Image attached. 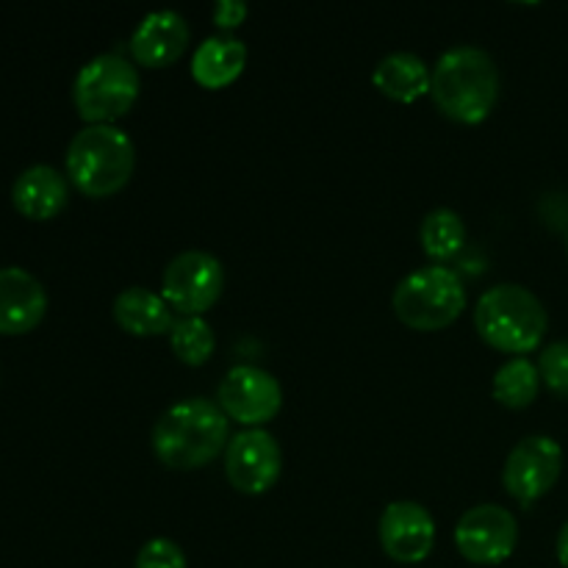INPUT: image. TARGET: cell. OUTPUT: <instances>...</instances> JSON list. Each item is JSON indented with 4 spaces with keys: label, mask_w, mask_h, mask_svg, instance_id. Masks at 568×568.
Returning <instances> with one entry per match:
<instances>
[{
    "label": "cell",
    "mask_w": 568,
    "mask_h": 568,
    "mask_svg": "<svg viewBox=\"0 0 568 568\" xmlns=\"http://www.w3.org/2000/svg\"><path fill=\"white\" fill-rule=\"evenodd\" d=\"M114 320L131 336H161L175 325L170 303L142 286H131L116 294Z\"/></svg>",
    "instance_id": "obj_17"
},
{
    "label": "cell",
    "mask_w": 568,
    "mask_h": 568,
    "mask_svg": "<svg viewBox=\"0 0 568 568\" xmlns=\"http://www.w3.org/2000/svg\"><path fill=\"white\" fill-rule=\"evenodd\" d=\"M430 94L449 120L466 125L483 122L499 98L497 64L477 44H455L433 67Z\"/></svg>",
    "instance_id": "obj_2"
},
{
    "label": "cell",
    "mask_w": 568,
    "mask_h": 568,
    "mask_svg": "<svg viewBox=\"0 0 568 568\" xmlns=\"http://www.w3.org/2000/svg\"><path fill=\"white\" fill-rule=\"evenodd\" d=\"M172 353L189 366H203L214 355L216 336L214 327L203 316H181L170 331Z\"/></svg>",
    "instance_id": "obj_21"
},
{
    "label": "cell",
    "mask_w": 568,
    "mask_h": 568,
    "mask_svg": "<svg viewBox=\"0 0 568 568\" xmlns=\"http://www.w3.org/2000/svg\"><path fill=\"white\" fill-rule=\"evenodd\" d=\"M244 64H247V48L242 39L216 33L203 39V44L194 50L192 78L205 89H222L242 75Z\"/></svg>",
    "instance_id": "obj_16"
},
{
    "label": "cell",
    "mask_w": 568,
    "mask_h": 568,
    "mask_svg": "<svg viewBox=\"0 0 568 568\" xmlns=\"http://www.w3.org/2000/svg\"><path fill=\"white\" fill-rule=\"evenodd\" d=\"M466 305V288L458 272L447 266H422L397 283L392 308L414 331H442L453 325Z\"/></svg>",
    "instance_id": "obj_5"
},
{
    "label": "cell",
    "mask_w": 568,
    "mask_h": 568,
    "mask_svg": "<svg viewBox=\"0 0 568 568\" xmlns=\"http://www.w3.org/2000/svg\"><path fill=\"white\" fill-rule=\"evenodd\" d=\"M231 419L220 403L192 397L175 403L159 416L153 427V453L170 469H203L227 447Z\"/></svg>",
    "instance_id": "obj_1"
},
{
    "label": "cell",
    "mask_w": 568,
    "mask_h": 568,
    "mask_svg": "<svg viewBox=\"0 0 568 568\" xmlns=\"http://www.w3.org/2000/svg\"><path fill=\"white\" fill-rule=\"evenodd\" d=\"M519 544V521L503 505H477L455 527V547L469 564L499 566Z\"/></svg>",
    "instance_id": "obj_9"
},
{
    "label": "cell",
    "mask_w": 568,
    "mask_h": 568,
    "mask_svg": "<svg viewBox=\"0 0 568 568\" xmlns=\"http://www.w3.org/2000/svg\"><path fill=\"white\" fill-rule=\"evenodd\" d=\"M48 311L42 283L20 266H0V333L20 336L33 331Z\"/></svg>",
    "instance_id": "obj_14"
},
{
    "label": "cell",
    "mask_w": 568,
    "mask_h": 568,
    "mask_svg": "<svg viewBox=\"0 0 568 568\" xmlns=\"http://www.w3.org/2000/svg\"><path fill=\"white\" fill-rule=\"evenodd\" d=\"M244 17H247V3L242 0H216L214 3V22L225 31L242 26Z\"/></svg>",
    "instance_id": "obj_24"
},
{
    "label": "cell",
    "mask_w": 568,
    "mask_h": 568,
    "mask_svg": "<svg viewBox=\"0 0 568 568\" xmlns=\"http://www.w3.org/2000/svg\"><path fill=\"white\" fill-rule=\"evenodd\" d=\"M70 200L67 178L50 164H33L11 183V203L28 220H53Z\"/></svg>",
    "instance_id": "obj_15"
},
{
    "label": "cell",
    "mask_w": 568,
    "mask_h": 568,
    "mask_svg": "<svg viewBox=\"0 0 568 568\" xmlns=\"http://www.w3.org/2000/svg\"><path fill=\"white\" fill-rule=\"evenodd\" d=\"M216 399H220V408L225 410L227 419L239 422V425L258 427L281 414L283 388L277 377H272L261 366L242 364L233 366L222 377Z\"/></svg>",
    "instance_id": "obj_10"
},
{
    "label": "cell",
    "mask_w": 568,
    "mask_h": 568,
    "mask_svg": "<svg viewBox=\"0 0 568 568\" xmlns=\"http://www.w3.org/2000/svg\"><path fill=\"white\" fill-rule=\"evenodd\" d=\"M136 150L131 136L116 125H87L70 139L67 178L89 197L120 192L133 175Z\"/></svg>",
    "instance_id": "obj_4"
},
{
    "label": "cell",
    "mask_w": 568,
    "mask_h": 568,
    "mask_svg": "<svg viewBox=\"0 0 568 568\" xmlns=\"http://www.w3.org/2000/svg\"><path fill=\"white\" fill-rule=\"evenodd\" d=\"M283 471L281 444L261 427L236 433L225 447V475L242 494H266Z\"/></svg>",
    "instance_id": "obj_11"
},
{
    "label": "cell",
    "mask_w": 568,
    "mask_h": 568,
    "mask_svg": "<svg viewBox=\"0 0 568 568\" xmlns=\"http://www.w3.org/2000/svg\"><path fill=\"white\" fill-rule=\"evenodd\" d=\"M538 375L549 392L568 399V342H555L544 347L541 358H538Z\"/></svg>",
    "instance_id": "obj_22"
},
{
    "label": "cell",
    "mask_w": 568,
    "mask_h": 568,
    "mask_svg": "<svg viewBox=\"0 0 568 568\" xmlns=\"http://www.w3.org/2000/svg\"><path fill=\"white\" fill-rule=\"evenodd\" d=\"M225 270L220 258L205 250H186L166 264L161 277V297L183 316H203L220 300Z\"/></svg>",
    "instance_id": "obj_7"
},
{
    "label": "cell",
    "mask_w": 568,
    "mask_h": 568,
    "mask_svg": "<svg viewBox=\"0 0 568 568\" xmlns=\"http://www.w3.org/2000/svg\"><path fill=\"white\" fill-rule=\"evenodd\" d=\"M383 552L397 564H422L436 547V521L430 510L410 499L392 503L377 525Z\"/></svg>",
    "instance_id": "obj_12"
},
{
    "label": "cell",
    "mask_w": 568,
    "mask_h": 568,
    "mask_svg": "<svg viewBox=\"0 0 568 568\" xmlns=\"http://www.w3.org/2000/svg\"><path fill=\"white\" fill-rule=\"evenodd\" d=\"M555 552H558L560 566L568 568V521H566L564 527H560V532H558V544H555Z\"/></svg>",
    "instance_id": "obj_25"
},
{
    "label": "cell",
    "mask_w": 568,
    "mask_h": 568,
    "mask_svg": "<svg viewBox=\"0 0 568 568\" xmlns=\"http://www.w3.org/2000/svg\"><path fill=\"white\" fill-rule=\"evenodd\" d=\"M538 388H541L538 364H532L525 355L505 361L494 375V399L505 408H527V405L536 403Z\"/></svg>",
    "instance_id": "obj_19"
},
{
    "label": "cell",
    "mask_w": 568,
    "mask_h": 568,
    "mask_svg": "<svg viewBox=\"0 0 568 568\" xmlns=\"http://www.w3.org/2000/svg\"><path fill=\"white\" fill-rule=\"evenodd\" d=\"M133 568H186V555L170 538H150L139 549Z\"/></svg>",
    "instance_id": "obj_23"
},
{
    "label": "cell",
    "mask_w": 568,
    "mask_h": 568,
    "mask_svg": "<svg viewBox=\"0 0 568 568\" xmlns=\"http://www.w3.org/2000/svg\"><path fill=\"white\" fill-rule=\"evenodd\" d=\"M475 327L483 342L499 353L525 355L544 342L549 316L530 288L519 283H499L477 300Z\"/></svg>",
    "instance_id": "obj_3"
},
{
    "label": "cell",
    "mask_w": 568,
    "mask_h": 568,
    "mask_svg": "<svg viewBox=\"0 0 568 568\" xmlns=\"http://www.w3.org/2000/svg\"><path fill=\"white\" fill-rule=\"evenodd\" d=\"M189 44V22L181 11L159 9L142 17L136 31L131 33V55L142 67L172 64L181 59Z\"/></svg>",
    "instance_id": "obj_13"
},
{
    "label": "cell",
    "mask_w": 568,
    "mask_h": 568,
    "mask_svg": "<svg viewBox=\"0 0 568 568\" xmlns=\"http://www.w3.org/2000/svg\"><path fill=\"white\" fill-rule=\"evenodd\" d=\"M139 98V72L125 55L100 53L78 70L72 103L89 125H114Z\"/></svg>",
    "instance_id": "obj_6"
},
{
    "label": "cell",
    "mask_w": 568,
    "mask_h": 568,
    "mask_svg": "<svg viewBox=\"0 0 568 568\" xmlns=\"http://www.w3.org/2000/svg\"><path fill=\"white\" fill-rule=\"evenodd\" d=\"M419 242L422 250H425L433 261H438V264L455 258L466 244L464 216L453 209H433L430 214L422 220Z\"/></svg>",
    "instance_id": "obj_20"
},
{
    "label": "cell",
    "mask_w": 568,
    "mask_h": 568,
    "mask_svg": "<svg viewBox=\"0 0 568 568\" xmlns=\"http://www.w3.org/2000/svg\"><path fill=\"white\" fill-rule=\"evenodd\" d=\"M564 471V449L549 436H527L508 453L503 486L521 508L547 497Z\"/></svg>",
    "instance_id": "obj_8"
},
{
    "label": "cell",
    "mask_w": 568,
    "mask_h": 568,
    "mask_svg": "<svg viewBox=\"0 0 568 568\" xmlns=\"http://www.w3.org/2000/svg\"><path fill=\"white\" fill-rule=\"evenodd\" d=\"M430 78L433 72L427 70L425 59L410 50L388 53L372 72V83L397 103H414L422 94L430 92Z\"/></svg>",
    "instance_id": "obj_18"
}]
</instances>
